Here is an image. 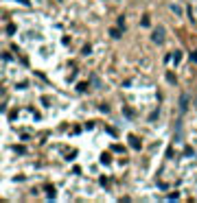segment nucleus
Returning <instances> with one entry per match:
<instances>
[{
    "mask_svg": "<svg viewBox=\"0 0 197 203\" xmlns=\"http://www.w3.org/2000/svg\"><path fill=\"white\" fill-rule=\"evenodd\" d=\"M167 81H169V83H173V85L177 83V79H175V75H173V72H169V75H167Z\"/></svg>",
    "mask_w": 197,
    "mask_h": 203,
    "instance_id": "6e6552de",
    "label": "nucleus"
},
{
    "mask_svg": "<svg viewBox=\"0 0 197 203\" xmlns=\"http://www.w3.org/2000/svg\"><path fill=\"white\" fill-rule=\"evenodd\" d=\"M110 162H112V159H110V155H107V153L101 155V164H110Z\"/></svg>",
    "mask_w": 197,
    "mask_h": 203,
    "instance_id": "1a4fd4ad",
    "label": "nucleus"
},
{
    "mask_svg": "<svg viewBox=\"0 0 197 203\" xmlns=\"http://www.w3.org/2000/svg\"><path fill=\"white\" fill-rule=\"evenodd\" d=\"M7 33L13 35V33H15V24H7Z\"/></svg>",
    "mask_w": 197,
    "mask_h": 203,
    "instance_id": "9d476101",
    "label": "nucleus"
},
{
    "mask_svg": "<svg viewBox=\"0 0 197 203\" xmlns=\"http://www.w3.org/2000/svg\"><path fill=\"white\" fill-rule=\"evenodd\" d=\"M46 194H48V199H55V188L50 183H46Z\"/></svg>",
    "mask_w": 197,
    "mask_h": 203,
    "instance_id": "39448f33",
    "label": "nucleus"
},
{
    "mask_svg": "<svg viewBox=\"0 0 197 203\" xmlns=\"http://www.w3.org/2000/svg\"><path fill=\"white\" fill-rule=\"evenodd\" d=\"M129 144H132L134 151H140V149H143V144H140V140H138L136 135H129Z\"/></svg>",
    "mask_w": 197,
    "mask_h": 203,
    "instance_id": "f03ea898",
    "label": "nucleus"
},
{
    "mask_svg": "<svg viewBox=\"0 0 197 203\" xmlns=\"http://www.w3.org/2000/svg\"><path fill=\"white\" fill-rule=\"evenodd\" d=\"M188 109V94H182V98H180V111H186Z\"/></svg>",
    "mask_w": 197,
    "mask_h": 203,
    "instance_id": "7ed1b4c3",
    "label": "nucleus"
},
{
    "mask_svg": "<svg viewBox=\"0 0 197 203\" xmlns=\"http://www.w3.org/2000/svg\"><path fill=\"white\" fill-rule=\"evenodd\" d=\"M20 2H22V5H26V7L31 5V0H20Z\"/></svg>",
    "mask_w": 197,
    "mask_h": 203,
    "instance_id": "a211bd4d",
    "label": "nucleus"
},
{
    "mask_svg": "<svg viewBox=\"0 0 197 203\" xmlns=\"http://www.w3.org/2000/svg\"><path fill=\"white\" fill-rule=\"evenodd\" d=\"M123 114L127 116V118H134V116H136V114H134V111H132L129 107H123Z\"/></svg>",
    "mask_w": 197,
    "mask_h": 203,
    "instance_id": "0eeeda50",
    "label": "nucleus"
},
{
    "mask_svg": "<svg viewBox=\"0 0 197 203\" xmlns=\"http://www.w3.org/2000/svg\"><path fill=\"white\" fill-rule=\"evenodd\" d=\"M177 197H180V194H177V192H171V194H169V197H167V199H169V201H175V199H177Z\"/></svg>",
    "mask_w": 197,
    "mask_h": 203,
    "instance_id": "f8f14e48",
    "label": "nucleus"
},
{
    "mask_svg": "<svg viewBox=\"0 0 197 203\" xmlns=\"http://www.w3.org/2000/svg\"><path fill=\"white\" fill-rule=\"evenodd\" d=\"M92 53V46H83V55H90Z\"/></svg>",
    "mask_w": 197,
    "mask_h": 203,
    "instance_id": "dca6fc26",
    "label": "nucleus"
},
{
    "mask_svg": "<svg viewBox=\"0 0 197 203\" xmlns=\"http://www.w3.org/2000/svg\"><path fill=\"white\" fill-rule=\"evenodd\" d=\"M173 61H175V64L182 61V50H175V53H173Z\"/></svg>",
    "mask_w": 197,
    "mask_h": 203,
    "instance_id": "423d86ee",
    "label": "nucleus"
},
{
    "mask_svg": "<svg viewBox=\"0 0 197 203\" xmlns=\"http://www.w3.org/2000/svg\"><path fill=\"white\" fill-rule=\"evenodd\" d=\"M184 155H186V157H191V155H193V149H191V146H186V149H184Z\"/></svg>",
    "mask_w": 197,
    "mask_h": 203,
    "instance_id": "ddd939ff",
    "label": "nucleus"
},
{
    "mask_svg": "<svg viewBox=\"0 0 197 203\" xmlns=\"http://www.w3.org/2000/svg\"><path fill=\"white\" fill-rule=\"evenodd\" d=\"M191 61H193V64H197V50H195V53H191Z\"/></svg>",
    "mask_w": 197,
    "mask_h": 203,
    "instance_id": "f3484780",
    "label": "nucleus"
},
{
    "mask_svg": "<svg viewBox=\"0 0 197 203\" xmlns=\"http://www.w3.org/2000/svg\"><path fill=\"white\" fill-rule=\"evenodd\" d=\"M77 90H79V92H85V90H88V83H79Z\"/></svg>",
    "mask_w": 197,
    "mask_h": 203,
    "instance_id": "9b49d317",
    "label": "nucleus"
},
{
    "mask_svg": "<svg viewBox=\"0 0 197 203\" xmlns=\"http://www.w3.org/2000/svg\"><path fill=\"white\" fill-rule=\"evenodd\" d=\"M151 40L156 42V44H162V42H164V29H162V26H158V29L153 31V35H151Z\"/></svg>",
    "mask_w": 197,
    "mask_h": 203,
    "instance_id": "f257e3e1",
    "label": "nucleus"
},
{
    "mask_svg": "<svg viewBox=\"0 0 197 203\" xmlns=\"http://www.w3.org/2000/svg\"><path fill=\"white\" fill-rule=\"evenodd\" d=\"M121 33H123V29H121V26H116V29H110V35H112L114 40H118V37H121Z\"/></svg>",
    "mask_w": 197,
    "mask_h": 203,
    "instance_id": "20e7f679",
    "label": "nucleus"
},
{
    "mask_svg": "<svg viewBox=\"0 0 197 203\" xmlns=\"http://www.w3.org/2000/svg\"><path fill=\"white\" fill-rule=\"evenodd\" d=\"M92 83L96 85V87H101V81H99V77H92Z\"/></svg>",
    "mask_w": 197,
    "mask_h": 203,
    "instance_id": "4468645a",
    "label": "nucleus"
},
{
    "mask_svg": "<svg viewBox=\"0 0 197 203\" xmlns=\"http://www.w3.org/2000/svg\"><path fill=\"white\" fill-rule=\"evenodd\" d=\"M140 24H143V26H149L151 22H149V18H143V20H140Z\"/></svg>",
    "mask_w": 197,
    "mask_h": 203,
    "instance_id": "2eb2a0df",
    "label": "nucleus"
}]
</instances>
